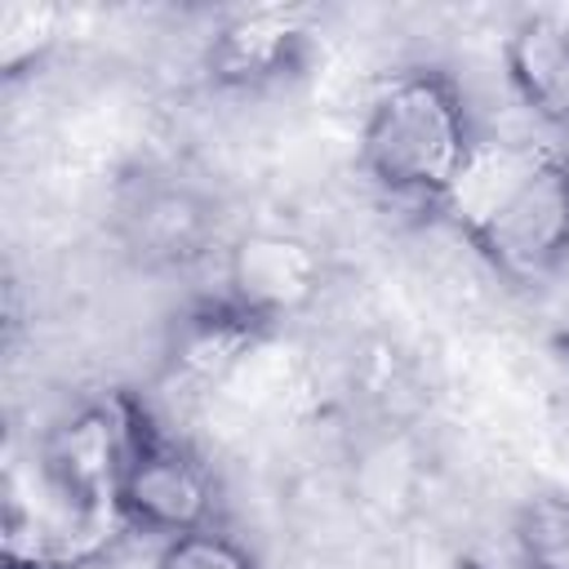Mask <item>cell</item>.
<instances>
[{
  "mask_svg": "<svg viewBox=\"0 0 569 569\" xmlns=\"http://www.w3.org/2000/svg\"><path fill=\"white\" fill-rule=\"evenodd\" d=\"M440 209L502 284H547L569 267V156L560 142L480 138Z\"/></svg>",
  "mask_w": 569,
  "mask_h": 569,
  "instance_id": "6da1fadb",
  "label": "cell"
},
{
  "mask_svg": "<svg viewBox=\"0 0 569 569\" xmlns=\"http://www.w3.org/2000/svg\"><path fill=\"white\" fill-rule=\"evenodd\" d=\"M480 147V120L462 80L436 62L391 71L356 124V173L378 200L440 209Z\"/></svg>",
  "mask_w": 569,
  "mask_h": 569,
  "instance_id": "7a4b0ae2",
  "label": "cell"
},
{
  "mask_svg": "<svg viewBox=\"0 0 569 569\" xmlns=\"http://www.w3.org/2000/svg\"><path fill=\"white\" fill-rule=\"evenodd\" d=\"M116 516L120 529L151 542H169L222 520V480L213 462L178 427L160 422L142 400L116 489Z\"/></svg>",
  "mask_w": 569,
  "mask_h": 569,
  "instance_id": "3957f363",
  "label": "cell"
},
{
  "mask_svg": "<svg viewBox=\"0 0 569 569\" xmlns=\"http://www.w3.org/2000/svg\"><path fill=\"white\" fill-rule=\"evenodd\" d=\"M325 249L284 227H253L222 249V302H231L258 329L311 311L325 293Z\"/></svg>",
  "mask_w": 569,
  "mask_h": 569,
  "instance_id": "277c9868",
  "label": "cell"
},
{
  "mask_svg": "<svg viewBox=\"0 0 569 569\" xmlns=\"http://www.w3.org/2000/svg\"><path fill=\"white\" fill-rule=\"evenodd\" d=\"M116 240L147 271L191 267L218 244V200L196 178L142 173L120 200Z\"/></svg>",
  "mask_w": 569,
  "mask_h": 569,
  "instance_id": "5b68a950",
  "label": "cell"
},
{
  "mask_svg": "<svg viewBox=\"0 0 569 569\" xmlns=\"http://www.w3.org/2000/svg\"><path fill=\"white\" fill-rule=\"evenodd\" d=\"M307 49H311V27L302 22V13L249 9L218 18L209 27L200 76L213 93L262 98L302 71Z\"/></svg>",
  "mask_w": 569,
  "mask_h": 569,
  "instance_id": "8992f818",
  "label": "cell"
},
{
  "mask_svg": "<svg viewBox=\"0 0 569 569\" xmlns=\"http://www.w3.org/2000/svg\"><path fill=\"white\" fill-rule=\"evenodd\" d=\"M498 71L533 124L569 129V13H520L498 44Z\"/></svg>",
  "mask_w": 569,
  "mask_h": 569,
  "instance_id": "52a82bcc",
  "label": "cell"
},
{
  "mask_svg": "<svg viewBox=\"0 0 569 569\" xmlns=\"http://www.w3.org/2000/svg\"><path fill=\"white\" fill-rule=\"evenodd\" d=\"M493 569H569V493L520 498L498 533Z\"/></svg>",
  "mask_w": 569,
  "mask_h": 569,
  "instance_id": "ba28073f",
  "label": "cell"
},
{
  "mask_svg": "<svg viewBox=\"0 0 569 569\" xmlns=\"http://www.w3.org/2000/svg\"><path fill=\"white\" fill-rule=\"evenodd\" d=\"M151 569H262V560L249 547V538H240L218 520V525L178 533L169 542H156Z\"/></svg>",
  "mask_w": 569,
  "mask_h": 569,
  "instance_id": "9c48e42d",
  "label": "cell"
}]
</instances>
